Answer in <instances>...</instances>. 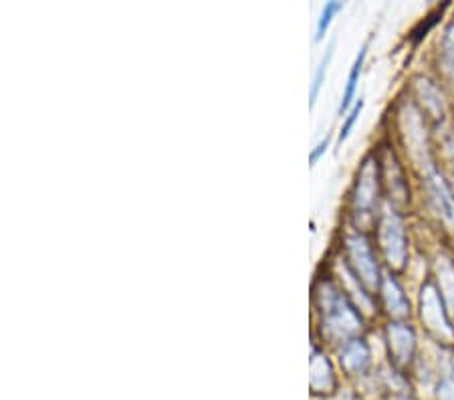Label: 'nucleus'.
<instances>
[{"mask_svg": "<svg viewBox=\"0 0 454 400\" xmlns=\"http://www.w3.org/2000/svg\"><path fill=\"white\" fill-rule=\"evenodd\" d=\"M343 9V4L338 3V0H333V3H327L324 6V11H321V17H319V23H317V35H315V41H321L324 39V35L327 33V27L332 25V20L335 14Z\"/></svg>", "mask_w": 454, "mask_h": 400, "instance_id": "7", "label": "nucleus"}, {"mask_svg": "<svg viewBox=\"0 0 454 400\" xmlns=\"http://www.w3.org/2000/svg\"><path fill=\"white\" fill-rule=\"evenodd\" d=\"M390 348L394 356H396L398 362H406L410 360L414 350V336L412 332L406 330V327H398L394 325L390 330Z\"/></svg>", "mask_w": 454, "mask_h": 400, "instance_id": "3", "label": "nucleus"}, {"mask_svg": "<svg viewBox=\"0 0 454 400\" xmlns=\"http://www.w3.org/2000/svg\"><path fill=\"white\" fill-rule=\"evenodd\" d=\"M432 199L436 202L438 213H442L446 221L454 227V196L450 188L442 182V178H432Z\"/></svg>", "mask_w": 454, "mask_h": 400, "instance_id": "4", "label": "nucleus"}, {"mask_svg": "<svg viewBox=\"0 0 454 400\" xmlns=\"http://www.w3.org/2000/svg\"><path fill=\"white\" fill-rule=\"evenodd\" d=\"M327 145H329V137H324V140H321L317 145H315V150L311 152V156H309V162H311V166L317 162V160L324 156V152L327 150Z\"/></svg>", "mask_w": 454, "mask_h": 400, "instance_id": "11", "label": "nucleus"}, {"mask_svg": "<svg viewBox=\"0 0 454 400\" xmlns=\"http://www.w3.org/2000/svg\"><path fill=\"white\" fill-rule=\"evenodd\" d=\"M384 237H387L384 249L387 257H390V263H404L406 247L404 241H402V227L396 218H387L384 223Z\"/></svg>", "mask_w": 454, "mask_h": 400, "instance_id": "1", "label": "nucleus"}, {"mask_svg": "<svg viewBox=\"0 0 454 400\" xmlns=\"http://www.w3.org/2000/svg\"><path fill=\"white\" fill-rule=\"evenodd\" d=\"M438 400H454V378H444L438 387Z\"/></svg>", "mask_w": 454, "mask_h": 400, "instance_id": "9", "label": "nucleus"}, {"mask_svg": "<svg viewBox=\"0 0 454 400\" xmlns=\"http://www.w3.org/2000/svg\"><path fill=\"white\" fill-rule=\"evenodd\" d=\"M333 57V47H329L327 53L324 55V59L317 65V73H315V79H313V85H311V93H309V106H315V99H317L319 91H321V85H324V79H325V71H327V65L332 61Z\"/></svg>", "mask_w": 454, "mask_h": 400, "instance_id": "6", "label": "nucleus"}, {"mask_svg": "<svg viewBox=\"0 0 454 400\" xmlns=\"http://www.w3.org/2000/svg\"><path fill=\"white\" fill-rule=\"evenodd\" d=\"M446 59H449V65L454 73V25L446 33Z\"/></svg>", "mask_w": 454, "mask_h": 400, "instance_id": "10", "label": "nucleus"}, {"mask_svg": "<svg viewBox=\"0 0 454 400\" xmlns=\"http://www.w3.org/2000/svg\"><path fill=\"white\" fill-rule=\"evenodd\" d=\"M365 55H368V43H365V45L360 49V53H357L354 65H351L346 91H343V98H341V104H340V115L348 112L349 106H351V99H354V96H356V90H357V83H360V75H362Z\"/></svg>", "mask_w": 454, "mask_h": 400, "instance_id": "2", "label": "nucleus"}, {"mask_svg": "<svg viewBox=\"0 0 454 400\" xmlns=\"http://www.w3.org/2000/svg\"><path fill=\"white\" fill-rule=\"evenodd\" d=\"M368 348L362 344V340H357L356 344H351L346 348V356H343L341 362L346 364V368L349 373H362L368 366Z\"/></svg>", "mask_w": 454, "mask_h": 400, "instance_id": "5", "label": "nucleus"}, {"mask_svg": "<svg viewBox=\"0 0 454 400\" xmlns=\"http://www.w3.org/2000/svg\"><path fill=\"white\" fill-rule=\"evenodd\" d=\"M362 107H364V99L360 98V101H357V104H356L354 107H351V112H349L348 118H346V122H343L341 132H340V137H338V142H340V144H343V140H348V136H349V132H351V128H354V123L357 122V118H360Z\"/></svg>", "mask_w": 454, "mask_h": 400, "instance_id": "8", "label": "nucleus"}]
</instances>
